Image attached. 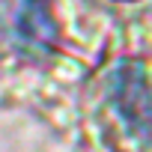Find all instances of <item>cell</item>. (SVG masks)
I'll list each match as a JSON object with an SVG mask.
<instances>
[{"instance_id": "6da1fadb", "label": "cell", "mask_w": 152, "mask_h": 152, "mask_svg": "<svg viewBox=\"0 0 152 152\" xmlns=\"http://www.w3.org/2000/svg\"><path fill=\"white\" fill-rule=\"evenodd\" d=\"M15 30H18V39L33 48H54L60 39L54 3L51 0H21L15 15Z\"/></svg>"}]
</instances>
